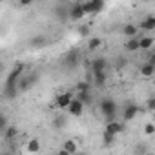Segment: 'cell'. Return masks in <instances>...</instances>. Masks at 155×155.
<instances>
[{
	"label": "cell",
	"mask_w": 155,
	"mask_h": 155,
	"mask_svg": "<svg viewBox=\"0 0 155 155\" xmlns=\"http://www.w3.org/2000/svg\"><path fill=\"white\" fill-rule=\"evenodd\" d=\"M38 81H40V75H38L37 71L24 73L20 79H18V82H17V90H18V93H22V91H29Z\"/></svg>",
	"instance_id": "6da1fadb"
},
{
	"label": "cell",
	"mask_w": 155,
	"mask_h": 155,
	"mask_svg": "<svg viewBox=\"0 0 155 155\" xmlns=\"http://www.w3.org/2000/svg\"><path fill=\"white\" fill-rule=\"evenodd\" d=\"M99 108H101V113L106 117V122L117 120V102L113 99H102L99 102Z\"/></svg>",
	"instance_id": "7a4b0ae2"
},
{
	"label": "cell",
	"mask_w": 155,
	"mask_h": 155,
	"mask_svg": "<svg viewBox=\"0 0 155 155\" xmlns=\"http://www.w3.org/2000/svg\"><path fill=\"white\" fill-rule=\"evenodd\" d=\"M81 60H82V55H81V51L79 49H69L66 55H64V58H62V64H64V68H68V69H75L77 66L81 64Z\"/></svg>",
	"instance_id": "3957f363"
},
{
	"label": "cell",
	"mask_w": 155,
	"mask_h": 155,
	"mask_svg": "<svg viewBox=\"0 0 155 155\" xmlns=\"http://www.w3.org/2000/svg\"><path fill=\"white\" fill-rule=\"evenodd\" d=\"M104 0H86V2H82V9L86 15H97L104 9Z\"/></svg>",
	"instance_id": "277c9868"
},
{
	"label": "cell",
	"mask_w": 155,
	"mask_h": 155,
	"mask_svg": "<svg viewBox=\"0 0 155 155\" xmlns=\"http://www.w3.org/2000/svg\"><path fill=\"white\" fill-rule=\"evenodd\" d=\"M68 17L69 20H75V22H79L86 17L84 9H82V2H69V11H68Z\"/></svg>",
	"instance_id": "5b68a950"
},
{
	"label": "cell",
	"mask_w": 155,
	"mask_h": 155,
	"mask_svg": "<svg viewBox=\"0 0 155 155\" xmlns=\"http://www.w3.org/2000/svg\"><path fill=\"white\" fill-rule=\"evenodd\" d=\"M26 73V68H24V64H17L11 71H9V75H8V79H6V86H17V82H18V79Z\"/></svg>",
	"instance_id": "8992f818"
},
{
	"label": "cell",
	"mask_w": 155,
	"mask_h": 155,
	"mask_svg": "<svg viewBox=\"0 0 155 155\" xmlns=\"http://www.w3.org/2000/svg\"><path fill=\"white\" fill-rule=\"evenodd\" d=\"M68 11H69V2H58V4H55V8H53V15H55L57 20H60V22H68V20H69Z\"/></svg>",
	"instance_id": "52a82bcc"
},
{
	"label": "cell",
	"mask_w": 155,
	"mask_h": 155,
	"mask_svg": "<svg viewBox=\"0 0 155 155\" xmlns=\"http://www.w3.org/2000/svg\"><path fill=\"white\" fill-rule=\"evenodd\" d=\"M140 113V106H137L135 102H128L126 106H124V111H122V119L126 120V122H130V120H133L137 115Z\"/></svg>",
	"instance_id": "ba28073f"
},
{
	"label": "cell",
	"mask_w": 155,
	"mask_h": 155,
	"mask_svg": "<svg viewBox=\"0 0 155 155\" xmlns=\"http://www.w3.org/2000/svg\"><path fill=\"white\" fill-rule=\"evenodd\" d=\"M124 131V122L120 120H113V122H106V128H104V133H110L113 137H117L119 133Z\"/></svg>",
	"instance_id": "9c48e42d"
},
{
	"label": "cell",
	"mask_w": 155,
	"mask_h": 155,
	"mask_svg": "<svg viewBox=\"0 0 155 155\" xmlns=\"http://www.w3.org/2000/svg\"><path fill=\"white\" fill-rule=\"evenodd\" d=\"M68 113L69 115H73V117H79V115H82V111H84V106H82V102L81 101H77L75 97L71 99V102L68 104Z\"/></svg>",
	"instance_id": "30bf717a"
},
{
	"label": "cell",
	"mask_w": 155,
	"mask_h": 155,
	"mask_svg": "<svg viewBox=\"0 0 155 155\" xmlns=\"http://www.w3.org/2000/svg\"><path fill=\"white\" fill-rule=\"evenodd\" d=\"M137 28H139V31H146V33L153 31V29H155V17H153V15H148L146 18L140 20V24H139Z\"/></svg>",
	"instance_id": "8fae6325"
},
{
	"label": "cell",
	"mask_w": 155,
	"mask_h": 155,
	"mask_svg": "<svg viewBox=\"0 0 155 155\" xmlns=\"http://www.w3.org/2000/svg\"><path fill=\"white\" fill-rule=\"evenodd\" d=\"M71 99H73V95H71L69 91H64V93L57 95V99H55V104H57L60 110H66V108H68V104L71 102Z\"/></svg>",
	"instance_id": "7c38bea8"
},
{
	"label": "cell",
	"mask_w": 155,
	"mask_h": 155,
	"mask_svg": "<svg viewBox=\"0 0 155 155\" xmlns=\"http://www.w3.org/2000/svg\"><path fill=\"white\" fill-rule=\"evenodd\" d=\"M108 68V62L104 57H95L91 60V73H97V71H106Z\"/></svg>",
	"instance_id": "4fadbf2b"
},
{
	"label": "cell",
	"mask_w": 155,
	"mask_h": 155,
	"mask_svg": "<svg viewBox=\"0 0 155 155\" xmlns=\"http://www.w3.org/2000/svg\"><path fill=\"white\" fill-rule=\"evenodd\" d=\"M51 126H53L55 130H64V128L68 126V117H66V115H62V113L55 115V117H53V120H51Z\"/></svg>",
	"instance_id": "5bb4252c"
},
{
	"label": "cell",
	"mask_w": 155,
	"mask_h": 155,
	"mask_svg": "<svg viewBox=\"0 0 155 155\" xmlns=\"http://www.w3.org/2000/svg\"><path fill=\"white\" fill-rule=\"evenodd\" d=\"M153 44H155V38L151 35H148V37L140 35V38H139V49H151Z\"/></svg>",
	"instance_id": "9a60e30c"
},
{
	"label": "cell",
	"mask_w": 155,
	"mask_h": 155,
	"mask_svg": "<svg viewBox=\"0 0 155 155\" xmlns=\"http://www.w3.org/2000/svg\"><path fill=\"white\" fill-rule=\"evenodd\" d=\"M106 71H97V73H93V84L97 86V88H102L104 84H106Z\"/></svg>",
	"instance_id": "2e32d148"
},
{
	"label": "cell",
	"mask_w": 155,
	"mask_h": 155,
	"mask_svg": "<svg viewBox=\"0 0 155 155\" xmlns=\"http://www.w3.org/2000/svg\"><path fill=\"white\" fill-rule=\"evenodd\" d=\"M62 150H64V151H68L69 155H75L77 151H79V148H77V142H75L73 139H68V140H64V144H62Z\"/></svg>",
	"instance_id": "e0dca14e"
},
{
	"label": "cell",
	"mask_w": 155,
	"mask_h": 155,
	"mask_svg": "<svg viewBox=\"0 0 155 155\" xmlns=\"http://www.w3.org/2000/svg\"><path fill=\"white\" fill-rule=\"evenodd\" d=\"M122 33H124L126 37L133 38V37L139 35V28H137L135 24H124V26H122Z\"/></svg>",
	"instance_id": "ac0fdd59"
},
{
	"label": "cell",
	"mask_w": 155,
	"mask_h": 155,
	"mask_svg": "<svg viewBox=\"0 0 155 155\" xmlns=\"http://www.w3.org/2000/svg\"><path fill=\"white\" fill-rule=\"evenodd\" d=\"M139 38H140V35H137V37L130 38V40L124 44V49H126V51H130V53H133V51H139Z\"/></svg>",
	"instance_id": "d6986e66"
},
{
	"label": "cell",
	"mask_w": 155,
	"mask_h": 155,
	"mask_svg": "<svg viewBox=\"0 0 155 155\" xmlns=\"http://www.w3.org/2000/svg\"><path fill=\"white\" fill-rule=\"evenodd\" d=\"M17 95H18V90H17V86H4V91H2V97H4V99H9V101H13Z\"/></svg>",
	"instance_id": "ffe728a7"
},
{
	"label": "cell",
	"mask_w": 155,
	"mask_h": 155,
	"mask_svg": "<svg viewBox=\"0 0 155 155\" xmlns=\"http://www.w3.org/2000/svg\"><path fill=\"white\" fill-rule=\"evenodd\" d=\"M153 73H155V66H153V64H148V62H144V64L140 66V75H142V77H146V79L153 77Z\"/></svg>",
	"instance_id": "44dd1931"
},
{
	"label": "cell",
	"mask_w": 155,
	"mask_h": 155,
	"mask_svg": "<svg viewBox=\"0 0 155 155\" xmlns=\"http://www.w3.org/2000/svg\"><path fill=\"white\" fill-rule=\"evenodd\" d=\"M77 101H81L84 108H86V106H91V102H93L91 91H84V93H79V97H77Z\"/></svg>",
	"instance_id": "7402d4cb"
},
{
	"label": "cell",
	"mask_w": 155,
	"mask_h": 155,
	"mask_svg": "<svg viewBox=\"0 0 155 155\" xmlns=\"http://www.w3.org/2000/svg\"><path fill=\"white\" fill-rule=\"evenodd\" d=\"M18 133H20V131H18V128H17V126H8V128H6V131H4V139H6V140H13Z\"/></svg>",
	"instance_id": "603a6c76"
},
{
	"label": "cell",
	"mask_w": 155,
	"mask_h": 155,
	"mask_svg": "<svg viewBox=\"0 0 155 155\" xmlns=\"http://www.w3.org/2000/svg\"><path fill=\"white\" fill-rule=\"evenodd\" d=\"M46 37H42V35H37V37H33L31 40H29V44H31V48H44L46 46Z\"/></svg>",
	"instance_id": "cb8c5ba5"
},
{
	"label": "cell",
	"mask_w": 155,
	"mask_h": 155,
	"mask_svg": "<svg viewBox=\"0 0 155 155\" xmlns=\"http://www.w3.org/2000/svg\"><path fill=\"white\" fill-rule=\"evenodd\" d=\"M102 46V38L101 37H91L90 40H88V49L90 51H95V49H99Z\"/></svg>",
	"instance_id": "d4e9b609"
},
{
	"label": "cell",
	"mask_w": 155,
	"mask_h": 155,
	"mask_svg": "<svg viewBox=\"0 0 155 155\" xmlns=\"http://www.w3.org/2000/svg\"><path fill=\"white\" fill-rule=\"evenodd\" d=\"M28 151H29V153H38V151H40V142H38V139H31V140L28 142Z\"/></svg>",
	"instance_id": "484cf974"
},
{
	"label": "cell",
	"mask_w": 155,
	"mask_h": 155,
	"mask_svg": "<svg viewBox=\"0 0 155 155\" xmlns=\"http://www.w3.org/2000/svg\"><path fill=\"white\" fill-rule=\"evenodd\" d=\"M75 88H77V93H84V91H90V88H91V86H90V82H88V81H81V82H77V86H75Z\"/></svg>",
	"instance_id": "4316f807"
},
{
	"label": "cell",
	"mask_w": 155,
	"mask_h": 155,
	"mask_svg": "<svg viewBox=\"0 0 155 155\" xmlns=\"http://www.w3.org/2000/svg\"><path fill=\"white\" fill-rule=\"evenodd\" d=\"M113 142H115V137H113V135H110V133H102V144H104V148H111Z\"/></svg>",
	"instance_id": "83f0119b"
},
{
	"label": "cell",
	"mask_w": 155,
	"mask_h": 155,
	"mask_svg": "<svg viewBox=\"0 0 155 155\" xmlns=\"http://www.w3.org/2000/svg\"><path fill=\"white\" fill-rule=\"evenodd\" d=\"M8 126H9V124H8V117H6L4 113H0V133H4Z\"/></svg>",
	"instance_id": "f1b7e54d"
},
{
	"label": "cell",
	"mask_w": 155,
	"mask_h": 155,
	"mask_svg": "<svg viewBox=\"0 0 155 155\" xmlns=\"http://www.w3.org/2000/svg\"><path fill=\"white\" fill-rule=\"evenodd\" d=\"M146 150H148V144H146V142H139L137 148H135V153H137V155H144Z\"/></svg>",
	"instance_id": "f546056e"
},
{
	"label": "cell",
	"mask_w": 155,
	"mask_h": 155,
	"mask_svg": "<svg viewBox=\"0 0 155 155\" xmlns=\"http://www.w3.org/2000/svg\"><path fill=\"white\" fill-rule=\"evenodd\" d=\"M144 133H146V135H153V133H155V126H153L151 122H148V124L144 126Z\"/></svg>",
	"instance_id": "4dcf8cb0"
},
{
	"label": "cell",
	"mask_w": 155,
	"mask_h": 155,
	"mask_svg": "<svg viewBox=\"0 0 155 155\" xmlns=\"http://www.w3.org/2000/svg\"><path fill=\"white\" fill-rule=\"evenodd\" d=\"M77 31H79V35H81V37H86V35H90V26H81Z\"/></svg>",
	"instance_id": "1f68e13d"
},
{
	"label": "cell",
	"mask_w": 155,
	"mask_h": 155,
	"mask_svg": "<svg viewBox=\"0 0 155 155\" xmlns=\"http://www.w3.org/2000/svg\"><path fill=\"white\" fill-rule=\"evenodd\" d=\"M146 106H148V110H150V111H153V110H155V99H153V97H150V99L146 101Z\"/></svg>",
	"instance_id": "d6a6232c"
},
{
	"label": "cell",
	"mask_w": 155,
	"mask_h": 155,
	"mask_svg": "<svg viewBox=\"0 0 155 155\" xmlns=\"http://www.w3.org/2000/svg\"><path fill=\"white\" fill-rule=\"evenodd\" d=\"M117 58H119V60H117V68H119V69H120V68H124V66L128 64V60H126L124 57H117Z\"/></svg>",
	"instance_id": "836d02e7"
},
{
	"label": "cell",
	"mask_w": 155,
	"mask_h": 155,
	"mask_svg": "<svg viewBox=\"0 0 155 155\" xmlns=\"http://www.w3.org/2000/svg\"><path fill=\"white\" fill-rule=\"evenodd\" d=\"M57 155H69V153H68V151H64V150H60V151H58Z\"/></svg>",
	"instance_id": "e575fe53"
},
{
	"label": "cell",
	"mask_w": 155,
	"mask_h": 155,
	"mask_svg": "<svg viewBox=\"0 0 155 155\" xmlns=\"http://www.w3.org/2000/svg\"><path fill=\"white\" fill-rule=\"evenodd\" d=\"M75 155H88V153H84V151H77Z\"/></svg>",
	"instance_id": "d590c367"
},
{
	"label": "cell",
	"mask_w": 155,
	"mask_h": 155,
	"mask_svg": "<svg viewBox=\"0 0 155 155\" xmlns=\"http://www.w3.org/2000/svg\"><path fill=\"white\" fill-rule=\"evenodd\" d=\"M0 155H11V153L9 151H4V153H0Z\"/></svg>",
	"instance_id": "8d00e7d4"
},
{
	"label": "cell",
	"mask_w": 155,
	"mask_h": 155,
	"mask_svg": "<svg viewBox=\"0 0 155 155\" xmlns=\"http://www.w3.org/2000/svg\"><path fill=\"white\" fill-rule=\"evenodd\" d=\"M0 71H2V64H0Z\"/></svg>",
	"instance_id": "74e56055"
}]
</instances>
